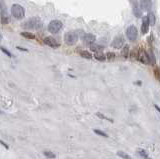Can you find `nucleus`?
Segmentation results:
<instances>
[{
  "mask_svg": "<svg viewBox=\"0 0 160 159\" xmlns=\"http://www.w3.org/2000/svg\"><path fill=\"white\" fill-rule=\"evenodd\" d=\"M80 56H81V57H83V58H85V59H91V58H92L91 53H89V52L86 51V50L80 52Z\"/></svg>",
  "mask_w": 160,
  "mask_h": 159,
  "instance_id": "15",
  "label": "nucleus"
},
{
  "mask_svg": "<svg viewBox=\"0 0 160 159\" xmlns=\"http://www.w3.org/2000/svg\"><path fill=\"white\" fill-rule=\"evenodd\" d=\"M11 13L16 19H22L25 15V9L19 4H13L11 7Z\"/></svg>",
  "mask_w": 160,
  "mask_h": 159,
  "instance_id": "2",
  "label": "nucleus"
},
{
  "mask_svg": "<svg viewBox=\"0 0 160 159\" xmlns=\"http://www.w3.org/2000/svg\"><path fill=\"white\" fill-rule=\"evenodd\" d=\"M140 8L145 11H149L152 7V1L151 0H140L139 2Z\"/></svg>",
  "mask_w": 160,
  "mask_h": 159,
  "instance_id": "11",
  "label": "nucleus"
},
{
  "mask_svg": "<svg viewBox=\"0 0 160 159\" xmlns=\"http://www.w3.org/2000/svg\"><path fill=\"white\" fill-rule=\"evenodd\" d=\"M94 57H95V59H97L98 61H104L105 59H106V56L103 55V53H95V55H94Z\"/></svg>",
  "mask_w": 160,
  "mask_h": 159,
  "instance_id": "19",
  "label": "nucleus"
},
{
  "mask_svg": "<svg viewBox=\"0 0 160 159\" xmlns=\"http://www.w3.org/2000/svg\"><path fill=\"white\" fill-rule=\"evenodd\" d=\"M132 8H133V14L136 17H141V10L138 6L137 0H131Z\"/></svg>",
  "mask_w": 160,
  "mask_h": 159,
  "instance_id": "12",
  "label": "nucleus"
},
{
  "mask_svg": "<svg viewBox=\"0 0 160 159\" xmlns=\"http://www.w3.org/2000/svg\"><path fill=\"white\" fill-rule=\"evenodd\" d=\"M117 155H118L119 157L123 158V159H132L131 156L128 155L127 153H125V152H123V151H118L117 152Z\"/></svg>",
  "mask_w": 160,
  "mask_h": 159,
  "instance_id": "20",
  "label": "nucleus"
},
{
  "mask_svg": "<svg viewBox=\"0 0 160 159\" xmlns=\"http://www.w3.org/2000/svg\"><path fill=\"white\" fill-rule=\"evenodd\" d=\"M23 26L27 29H34V30H38L43 26V23H42L41 19L39 17H32L30 19H28L26 22L24 23Z\"/></svg>",
  "mask_w": 160,
  "mask_h": 159,
  "instance_id": "1",
  "label": "nucleus"
},
{
  "mask_svg": "<svg viewBox=\"0 0 160 159\" xmlns=\"http://www.w3.org/2000/svg\"><path fill=\"white\" fill-rule=\"evenodd\" d=\"M44 155L48 158H55V154L52 153L51 151H44Z\"/></svg>",
  "mask_w": 160,
  "mask_h": 159,
  "instance_id": "24",
  "label": "nucleus"
},
{
  "mask_svg": "<svg viewBox=\"0 0 160 159\" xmlns=\"http://www.w3.org/2000/svg\"><path fill=\"white\" fill-rule=\"evenodd\" d=\"M138 154H139L141 157L144 158V159H150L148 157V154H147V152L145 151V150H143V149H138Z\"/></svg>",
  "mask_w": 160,
  "mask_h": 159,
  "instance_id": "21",
  "label": "nucleus"
},
{
  "mask_svg": "<svg viewBox=\"0 0 160 159\" xmlns=\"http://www.w3.org/2000/svg\"><path fill=\"white\" fill-rule=\"evenodd\" d=\"M77 40H78V35L74 32V31H69L66 34L64 35V41L67 45L69 46H73L77 43Z\"/></svg>",
  "mask_w": 160,
  "mask_h": 159,
  "instance_id": "3",
  "label": "nucleus"
},
{
  "mask_svg": "<svg viewBox=\"0 0 160 159\" xmlns=\"http://www.w3.org/2000/svg\"><path fill=\"white\" fill-rule=\"evenodd\" d=\"M20 35H21V36H23V37H25V38H27V39H34L35 38L34 34H32V33H30V32H27V31L21 32Z\"/></svg>",
  "mask_w": 160,
  "mask_h": 159,
  "instance_id": "14",
  "label": "nucleus"
},
{
  "mask_svg": "<svg viewBox=\"0 0 160 159\" xmlns=\"http://www.w3.org/2000/svg\"><path fill=\"white\" fill-rule=\"evenodd\" d=\"M148 19H149V22H150V25H151V26L155 25V21H156V18H155V15L152 13V12H150V13L148 14Z\"/></svg>",
  "mask_w": 160,
  "mask_h": 159,
  "instance_id": "18",
  "label": "nucleus"
},
{
  "mask_svg": "<svg viewBox=\"0 0 160 159\" xmlns=\"http://www.w3.org/2000/svg\"><path fill=\"white\" fill-rule=\"evenodd\" d=\"M61 28H62V22L59 21V20H53L48 25V31L50 33H53V34L59 32Z\"/></svg>",
  "mask_w": 160,
  "mask_h": 159,
  "instance_id": "5",
  "label": "nucleus"
},
{
  "mask_svg": "<svg viewBox=\"0 0 160 159\" xmlns=\"http://www.w3.org/2000/svg\"><path fill=\"white\" fill-rule=\"evenodd\" d=\"M121 55L123 56L124 58H127L128 56H129V47H128L127 45L123 46L122 51H121Z\"/></svg>",
  "mask_w": 160,
  "mask_h": 159,
  "instance_id": "13",
  "label": "nucleus"
},
{
  "mask_svg": "<svg viewBox=\"0 0 160 159\" xmlns=\"http://www.w3.org/2000/svg\"><path fill=\"white\" fill-rule=\"evenodd\" d=\"M43 43L45 45L49 46V47H52V48H57V47H59V46H60L59 43H58L57 41H56L55 39L53 38V37H50V36L44 37Z\"/></svg>",
  "mask_w": 160,
  "mask_h": 159,
  "instance_id": "7",
  "label": "nucleus"
},
{
  "mask_svg": "<svg viewBox=\"0 0 160 159\" xmlns=\"http://www.w3.org/2000/svg\"><path fill=\"white\" fill-rule=\"evenodd\" d=\"M1 22L2 24H8L10 22V18L7 15H2L1 16Z\"/></svg>",
  "mask_w": 160,
  "mask_h": 159,
  "instance_id": "23",
  "label": "nucleus"
},
{
  "mask_svg": "<svg viewBox=\"0 0 160 159\" xmlns=\"http://www.w3.org/2000/svg\"><path fill=\"white\" fill-rule=\"evenodd\" d=\"M155 108H156V109H157V110H158V111L160 112V108L158 107V106H157V105H155Z\"/></svg>",
  "mask_w": 160,
  "mask_h": 159,
  "instance_id": "28",
  "label": "nucleus"
},
{
  "mask_svg": "<svg viewBox=\"0 0 160 159\" xmlns=\"http://www.w3.org/2000/svg\"><path fill=\"white\" fill-rule=\"evenodd\" d=\"M1 50H2V51L4 52V53L6 54V55H8V56H9V57H11V56H12L11 54H10V52L8 51V50H5V49H4V48H3V47H1Z\"/></svg>",
  "mask_w": 160,
  "mask_h": 159,
  "instance_id": "27",
  "label": "nucleus"
},
{
  "mask_svg": "<svg viewBox=\"0 0 160 159\" xmlns=\"http://www.w3.org/2000/svg\"><path fill=\"white\" fill-rule=\"evenodd\" d=\"M153 72H154L155 78L160 81V69L158 67H155L154 69H153Z\"/></svg>",
  "mask_w": 160,
  "mask_h": 159,
  "instance_id": "22",
  "label": "nucleus"
},
{
  "mask_svg": "<svg viewBox=\"0 0 160 159\" xmlns=\"http://www.w3.org/2000/svg\"><path fill=\"white\" fill-rule=\"evenodd\" d=\"M137 58L138 60L143 64H150V61H149V57H148V53L145 51L144 49H140L138 51L137 54Z\"/></svg>",
  "mask_w": 160,
  "mask_h": 159,
  "instance_id": "6",
  "label": "nucleus"
},
{
  "mask_svg": "<svg viewBox=\"0 0 160 159\" xmlns=\"http://www.w3.org/2000/svg\"><path fill=\"white\" fill-rule=\"evenodd\" d=\"M107 59L108 60H113L115 58V54L113 52H107V55H106Z\"/></svg>",
  "mask_w": 160,
  "mask_h": 159,
  "instance_id": "25",
  "label": "nucleus"
},
{
  "mask_svg": "<svg viewBox=\"0 0 160 159\" xmlns=\"http://www.w3.org/2000/svg\"><path fill=\"white\" fill-rule=\"evenodd\" d=\"M124 45V39L121 35L119 36H116L114 38V40L112 41V46L116 49H119V48H122Z\"/></svg>",
  "mask_w": 160,
  "mask_h": 159,
  "instance_id": "8",
  "label": "nucleus"
},
{
  "mask_svg": "<svg viewBox=\"0 0 160 159\" xmlns=\"http://www.w3.org/2000/svg\"><path fill=\"white\" fill-rule=\"evenodd\" d=\"M94 132L96 133V134H98V135H100V136H103V137H108V135L106 134V133H104V132H102V131H100V130H94Z\"/></svg>",
  "mask_w": 160,
  "mask_h": 159,
  "instance_id": "26",
  "label": "nucleus"
},
{
  "mask_svg": "<svg viewBox=\"0 0 160 159\" xmlns=\"http://www.w3.org/2000/svg\"><path fill=\"white\" fill-rule=\"evenodd\" d=\"M82 40H83V42L85 43V44H93L96 40V37H95V35L91 34V33H87V34L83 35Z\"/></svg>",
  "mask_w": 160,
  "mask_h": 159,
  "instance_id": "9",
  "label": "nucleus"
},
{
  "mask_svg": "<svg viewBox=\"0 0 160 159\" xmlns=\"http://www.w3.org/2000/svg\"><path fill=\"white\" fill-rule=\"evenodd\" d=\"M149 25H150V22H149L148 16H145L143 17L142 20V25H141V32L142 34H146L149 31Z\"/></svg>",
  "mask_w": 160,
  "mask_h": 159,
  "instance_id": "10",
  "label": "nucleus"
},
{
  "mask_svg": "<svg viewBox=\"0 0 160 159\" xmlns=\"http://www.w3.org/2000/svg\"><path fill=\"white\" fill-rule=\"evenodd\" d=\"M90 49H91L93 52H95V53H100V52L103 50V47H102V46H99V45H95V46L91 45Z\"/></svg>",
  "mask_w": 160,
  "mask_h": 159,
  "instance_id": "17",
  "label": "nucleus"
},
{
  "mask_svg": "<svg viewBox=\"0 0 160 159\" xmlns=\"http://www.w3.org/2000/svg\"><path fill=\"white\" fill-rule=\"evenodd\" d=\"M126 36H127V38L129 39L130 41H132V42L135 41L138 36L137 28H136L134 25H130L129 27H127V29H126Z\"/></svg>",
  "mask_w": 160,
  "mask_h": 159,
  "instance_id": "4",
  "label": "nucleus"
},
{
  "mask_svg": "<svg viewBox=\"0 0 160 159\" xmlns=\"http://www.w3.org/2000/svg\"><path fill=\"white\" fill-rule=\"evenodd\" d=\"M148 57H149V61H150V63L155 64V62H156V59H155V55H154V53H153L152 50H149Z\"/></svg>",
  "mask_w": 160,
  "mask_h": 159,
  "instance_id": "16",
  "label": "nucleus"
}]
</instances>
